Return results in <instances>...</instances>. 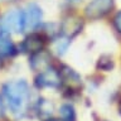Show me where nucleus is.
<instances>
[{
	"label": "nucleus",
	"instance_id": "6",
	"mask_svg": "<svg viewBox=\"0 0 121 121\" xmlns=\"http://www.w3.org/2000/svg\"><path fill=\"white\" fill-rule=\"evenodd\" d=\"M82 25H83L82 18H79L78 15H76V14H69V15H67V17H64L62 23H60L59 34H62V35L71 39L72 37L77 35V34L81 32Z\"/></svg>",
	"mask_w": 121,
	"mask_h": 121
},
{
	"label": "nucleus",
	"instance_id": "19",
	"mask_svg": "<svg viewBox=\"0 0 121 121\" xmlns=\"http://www.w3.org/2000/svg\"><path fill=\"white\" fill-rule=\"evenodd\" d=\"M45 121H62V120H56V119H48V120H45Z\"/></svg>",
	"mask_w": 121,
	"mask_h": 121
},
{
	"label": "nucleus",
	"instance_id": "13",
	"mask_svg": "<svg viewBox=\"0 0 121 121\" xmlns=\"http://www.w3.org/2000/svg\"><path fill=\"white\" fill-rule=\"evenodd\" d=\"M59 117L62 121H73L76 117V112L73 106L69 104H64L59 108Z\"/></svg>",
	"mask_w": 121,
	"mask_h": 121
},
{
	"label": "nucleus",
	"instance_id": "1",
	"mask_svg": "<svg viewBox=\"0 0 121 121\" xmlns=\"http://www.w3.org/2000/svg\"><path fill=\"white\" fill-rule=\"evenodd\" d=\"M3 96L11 112L14 115H22L25 112L30 100L29 85L24 79L8 82L3 87Z\"/></svg>",
	"mask_w": 121,
	"mask_h": 121
},
{
	"label": "nucleus",
	"instance_id": "16",
	"mask_svg": "<svg viewBox=\"0 0 121 121\" xmlns=\"http://www.w3.org/2000/svg\"><path fill=\"white\" fill-rule=\"evenodd\" d=\"M3 111H4V108H3V101H1V98H0V117L3 116Z\"/></svg>",
	"mask_w": 121,
	"mask_h": 121
},
{
	"label": "nucleus",
	"instance_id": "15",
	"mask_svg": "<svg viewBox=\"0 0 121 121\" xmlns=\"http://www.w3.org/2000/svg\"><path fill=\"white\" fill-rule=\"evenodd\" d=\"M113 28L119 34H121V10H119L113 17Z\"/></svg>",
	"mask_w": 121,
	"mask_h": 121
},
{
	"label": "nucleus",
	"instance_id": "14",
	"mask_svg": "<svg viewBox=\"0 0 121 121\" xmlns=\"http://www.w3.org/2000/svg\"><path fill=\"white\" fill-rule=\"evenodd\" d=\"M113 67V62L110 57L102 56L100 60H98V68L102 71H111V68Z\"/></svg>",
	"mask_w": 121,
	"mask_h": 121
},
{
	"label": "nucleus",
	"instance_id": "17",
	"mask_svg": "<svg viewBox=\"0 0 121 121\" xmlns=\"http://www.w3.org/2000/svg\"><path fill=\"white\" fill-rule=\"evenodd\" d=\"M67 1H69V3H72V4H76V3H78L79 0H67Z\"/></svg>",
	"mask_w": 121,
	"mask_h": 121
},
{
	"label": "nucleus",
	"instance_id": "5",
	"mask_svg": "<svg viewBox=\"0 0 121 121\" xmlns=\"http://www.w3.org/2000/svg\"><path fill=\"white\" fill-rule=\"evenodd\" d=\"M35 86L38 88H57L62 86L59 71L53 67H48L35 77Z\"/></svg>",
	"mask_w": 121,
	"mask_h": 121
},
{
	"label": "nucleus",
	"instance_id": "3",
	"mask_svg": "<svg viewBox=\"0 0 121 121\" xmlns=\"http://www.w3.org/2000/svg\"><path fill=\"white\" fill-rule=\"evenodd\" d=\"M0 32L6 34L23 32V11L18 9L8 11L0 20Z\"/></svg>",
	"mask_w": 121,
	"mask_h": 121
},
{
	"label": "nucleus",
	"instance_id": "7",
	"mask_svg": "<svg viewBox=\"0 0 121 121\" xmlns=\"http://www.w3.org/2000/svg\"><path fill=\"white\" fill-rule=\"evenodd\" d=\"M59 74H60V81L62 85H64L68 90L71 91H77L82 87V79L77 72L69 66H63L59 67Z\"/></svg>",
	"mask_w": 121,
	"mask_h": 121
},
{
	"label": "nucleus",
	"instance_id": "4",
	"mask_svg": "<svg viewBox=\"0 0 121 121\" xmlns=\"http://www.w3.org/2000/svg\"><path fill=\"white\" fill-rule=\"evenodd\" d=\"M115 6V0H91L85 8V14L90 19H101L110 14Z\"/></svg>",
	"mask_w": 121,
	"mask_h": 121
},
{
	"label": "nucleus",
	"instance_id": "11",
	"mask_svg": "<svg viewBox=\"0 0 121 121\" xmlns=\"http://www.w3.org/2000/svg\"><path fill=\"white\" fill-rule=\"evenodd\" d=\"M68 45H69V38L59 34V37L53 39V52L58 56H63L67 52Z\"/></svg>",
	"mask_w": 121,
	"mask_h": 121
},
{
	"label": "nucleus",
	"instance_id": "8",
	"mask_svg": "<svg viewBox=\"0 0 121 121\" xmlns=\"http://www.w3.org/2000/svg\"><path fill=\"white\" fill-rule=\"evenodd\" d=\"M44 44H45V38L42 34H37V33H32L23 40L22 43V51L28 54H35V53L40 52L44 49Z\"/></svg>",
	"mask_w": 121,
	"mask_h": 121
},
{
	"label": "nucleus",
	"instance_id": "18",
	"mask_svg": "<svg viewBox=\"0 0 121 121\" xmlns=\"http://www.w3.org/2000/svg\"><path fill=\"white\" fill-rule=\"evenodd\" d=\"M119 112H120V115H121V100L119 102Z\"/></svg>",
	"mask_w": 121,
	"mask_h": 121
},
{
	"label": "nucleus",
	"instance_id": "9",
	"mask_svg": "<svg viewBox=\"0 0 121 121\" xmlns=\"http://www.w3.org/2000/svg\"><path fill=\"white\" fill-rule=\"evenodd\" d=\"M29 66L33 71L37 72L47 69L48 67H51V54L48 52H45L44 49L35 53V54H32L29 59Z\"/></svg>",
	"mask_w": 121,
	"mask_h": 121
},
{
	"label": "nucleus",
	"instance_id": "2",
	"mask_svg": "<svg viewBox=\"0 0 121 121\" xmlns=\"http://www.w3.org/2000/svg\"><path fill=\"white\" fill-rule=\"evenodd\" d=\"M23 11V32H33L42 23L43 11L35 3H30Z\"/></svg>",
	"mask_w": 121,
	"mask_h": 121
},
{
	"label": "nucleus",
	"instance_id": "12",
	"mask_svg": "<svg viewBox=\"0 0 121 121\" xmlns=\"http://www.w3.org/2000/svg\"><path fill=\"white\" fill-rule=\"evenodd\" d=\"M52 112H53V104L52 102L48 100H44V98L39 100V102H38V113H39V116L42 119H44V120L51 119Z\"/></svg>",
	"mask_w": 121,
	"mask_h": 121
},
{
	"label": "nucleus",
	"instance_id": "10",
	"mask_svg": "<svg viewBox=\"0 0 121 121\" xmlns=\"http://www.w3.org/2000/svg\"><path fill=\"white\" fill-rule=\"evenodd\" d=\"M15 45L10 35L6 33L0 32V58H8L15 54Z\"/></svg>",
	"mask_w": 121,
	"mask_h": 121
}]
</instances>
